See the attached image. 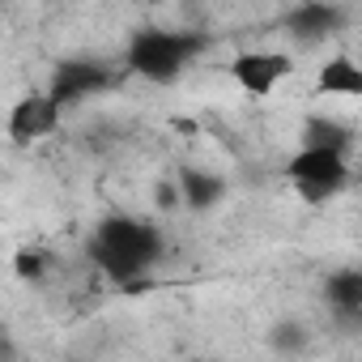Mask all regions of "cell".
<instances>
[{"mask_svg":"<svg viewBox=\"0 0 362 362\" xmlns=\"http://www.w3.org/2000/svg\"><path fill=\"white\" fill-rule=\"evenodd\" d=\"M90 256L94 264L115 281V286H136L145 281V273L158 264L162 256V230L145 218H128V214H111L103 218V226L90 239Z\"/></svg>","mask_w":362,"mask_h":362,"instance_id":"6da1fadb","label":"cell"},{"mask_svg":"<svg viewBox=\"0 0 362 362\" xmlns=\"http://www.w3.org/2000/svg\"><path fill=\"white\" fill-rule=\"evenodd\" d=\"M205 52V39L201 35H179V30H141L128 47V64L132 73L166 86L184 73L197 56Z\"/></svg>","mask_w":362,"mask_h":362,"instance_id":"7a4b0ae2","label":"cell"},{"mask_svg":"<svg viewBox=\"0 0 362 362\" xmlns=\"http://www.w3.org/2000/svg\"><path fill=\"white\" fill-rule=\"evenodd\" d=\"M286 175H290V184L298 188V197L311 201V205L337 197V192L345 188V179H349L341 149H311V145H303V149L290 158Z\"/></svg>","mask_w":362,"mask_h":362,"instance_id":"3957f363","label":"cell"},{"mask_svg":"<svg viewBox=\"0 0 362 362\" xmlns=\"http://www.w3.org/2000/svg\"><path fill=\"white\" fill-rule=\"evenodd\" d=\"M60 111H64V107L52 98V90L22 98V103L13 107V115H9V141H13V145H35V141L52 136V132L60 128Z\"/></svg>","mask_w":362,"mask_h":362,"instance_id":"277c9868","label":"cell"},{"mask_svg":"<svg viewBox=\"0 0 362 362\" xmlns=\"http://www.w3.org/2000/svg\"><path fill=\"white\" fill-rule=\"evenodd\" d=\"M230 77L239 81V90H247L252 98L273 94L286 77H290V56H273V52H247L230 64Z\"/></svg>","mask_w":362,"mask_h":362,"instance_id":"5b68a950","label":"cell"},{"mask_svg":"<svg viewBox=\"0 0 362 362\" xmlns=\"http://www.w3.org/2000/svg\"><path fill=\"white\" fill-rule=\"evenodd\" d=\"M107 86H111V69L107 64H98V60H69L52 77V98L60 107H69V103H81V98L107 90Z\"/></svg>","mask_w":362,"mask_h":362,"instance_id":"8992f818","label":"cell"},{"mask_svg":"<svg viewBox=\"0 0 362 362\" xmlns=\"http://www.w3.org/2000/svg\"><path fill=\"white\" fill-rule=\"evenodd\" d=\"M341 26H345V13L332 9V5H324V0H307V5H298V9L286 13V30H290V39H294V43H307V47L332 39Z\"/></svg>","mask_w":362,"mask_h":362,"instance_id":"52a82bcc","label":"cell"},{"mask_svg":"<svg viewBox=\"0 0 362 362\" xmlns=\"http://www.w3.org/2000/svg\"><path fill=\"white\" fill-rule=\"evenodd\" d=\"M324 298L341 320H358L362 315V273H332L324 281Z\"/></svg>","mask_w":362,"mask_h":362,"instance_id":"ba28073f","label":"cell"},{"mask_svg":"<svg viewBox=\"0 0 362 362\" xmlns=\"http://www.w3.org/2000/svg\"><path fill=\"white\" fill-rule=\"evenodd\" d=\"M179 188H184V205L188 209H214L222 197H226V184L218 175H209V170H197V166H188L184 175H179Z\"/></svg>","mask_w":362,"mask_h":362,"instance_id":"9c48e42d","label":"cell"},{"mask_svg":"<svg viewBox=\"0 0 362 362\" xmlns=\"http://www.w3.org/2000/svg\"><path fill=\"white\" fill-rule=\"evenodd\" d=\"M320 94H345V98H362V69L349 56H332L320 69Z\"/></svg>","mask_w":362,"mask_h":362,"instance_id":"30bf717a","label":"cell"},{"mask_svg":"<svg viewBox=\"0 0 362 362\" xmlns=\"http://www.w3.org/2000/svg\"><path fill=\"white\" fill-rule=\"evenodd\" d=\"M303 145H311V149H349V132L337 124V119H324V115H315V119H307V128H303Z\"/></svg>","mask_w":362,"mask_h":362,"instance_id":"8fae6325","label":"cell"},{"mask_svg":"<svg viewBox=\"0 0 362 362\" xmlns=\"http://www.w3.org/2000/svg\"><path fill=\"white\" fill-rule=\"evenodd\" d=\"M269 345H273L277 354H298V349L307 345V328H298V324H277V328L269 332Z\"/></svg>","mask_w":362,"mask_h":362,"instance_id":"7c38bea8","label":"cell"},{"mask_svg":"<svg viewBox=\"0 0 362 362\" xmlns=\"http://www.w3.org/2000/svg\"><path fill=\"white\" fill-rule=\"evenodd\" d=\"M13 269H18L26 281H30V277L39 281V277H43V269H47V256H43V252H18V264H13Z\"/></svg>","mask_w":362,"mask_h":362,"instance_id":"4fadbf2b","label":"cell"},{"mask_svg":"<svg viewBox=\"0 0 362 362\" xmlns=\"http://www.w3.org/2000/svg\"><path fill=\"white\" fill-rule=\"evenodd\" d=\"M153 192H158V197H153V201H158V209H175V205H184V188H179V184H158Z\"/></svg>","mask_w":362,"mask_h":362,"instance_id":"5bb4252c","label":"cell"},{"mask_svg":"<svg viewBox=\"0 0 362 362\" xmlns=\"http://www.w3.org/2000/svg\"><path fill=\"white\" fill-rule=\"evenodd\" d=\"M145 5H158V0H145Z\"/></svg>","mask_w":362,"mask_h":362,"instance_id":"9a60e30c","label":"cell"},{"mask_svg":"<svg viewBox=\"0 0 362 362\" xmlns=\"http://www.w3.org/2000/svg\"><path fill=\"white\" fill-rule=\"evenodd\" d=\"M358 273H362V269H358Z\"/></svg>","mask_w":362,"mask_h":362,"instance_id":"2e32d148","label":"cell"}]
</instances>
